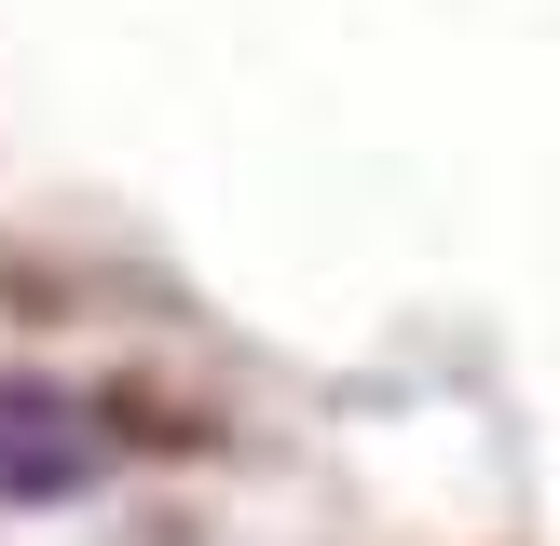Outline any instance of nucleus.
Masks as SVG:
<instances>
[{
    "instance_id": "1",
    "label": "nucleus",
    "mask_w": 560,
    "mask_h": 546,
    "mask_svg": "<svg viewBox=\"0 0 560 546\" xmlns=\"http://www.w3.org/2000/svg\"><path fill=\"white\" fill-rule=\"evenodd\" d=\"M109 478V410L42 369H0V506H69Z\"/></svg>"
}]
</instances>
